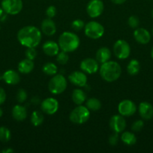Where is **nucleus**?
<instances>
[{
	"instance_id": "30",
	"label": "nucleus",
	"mask_w": 153,
	"mask_h": 153,
	"mask_svg": "<svg viewBox=\"0 0 153 153\" xmlns=\"http://www.w3.org/2000/svg\"><path fill=\"white\" fill-rule=\"evenodd\" d=\"M69 60L68 55V52H64V51H62L59 52L56 55V61L58 64H62V65H64L68 63Z\"/></svg>"
},
{
	"instance_id": "25",
	"label": "nucleus",
	"mask_w": 153,
	"mask_h": 153,
	"mask_svg": "<svg viewBox=\"0 0 153 153\" xmlns=\"http://www.w3.org/2000/svg\"><path fill=\"white\" fill-rule=\"evenodd\" d=\"M121 140L126 145L131 146V145L136 143V137L134 133L130 132V131H124L122 134Z\"/></svg>"
},
{
	"instance_id": "14",
	"label": "nucleus",
	"mask_w": 153,
	"mask_h": 153,
	"mask_svg": "<svg viewBox=\"0 0 153 153\" xmlns=\"http://www.w3.org/2000/svg\"><path fill=\"white\" fill-rule=\"evenodd\" d=\"M68 79L70 83L80 88L86 86L87 83V76L84 72H73L68 76Z\"/></svg>"
},
{
	"instance_id": "20",
	"label": "nucleus",
	"mask_w": 153,
	"mask_h": 153,
	"mask_svg": "<svg viewBox=\"0 0 153 153\" xmlns=\"http://www.w3.org/2000/svg\"><path fill=\"white\" fill-rule=\"evenodd\" d=\"M12 117L16 121H22L27 117V110L25 106L16 105L12 109Z\"/></svg>"
},
{
	"instance_id": "42",
	"label": "nucleus",
	"mask_w": 153,
	"mask_h": 153,
	"mask_svg": "<svg viewBox=\"0 0 153 153\" xmlns=\"http://www.w3.org/2000/svg\"><path fill=\"white\" fill-rule=\"evenodd\" d=\"M3 115V111L2 109L1 108V107H0V117H2V116Z\"/></svg>"
},
{
	"instance_id": "7",
	"label": "nucleus",
	"mask_w": 153,
	"mask_h": 153,
	"mask_svg": "<svg viewBox=\"0 0 153 153\" xmlns=\"http://www.w3.org/2000/svg\"><path fill=\"white\" fill-rule=\"evenodd\" d=\"M113 53L118 59H126L130 54V45L125 40H118L114 43Z\"/></svg>"
},
{
	"instance_id": "29",
	"label": "nucleus",
	"mask_w": 153,
	"mask_h": 153,
	"mask_svg": "<svg viewBox=\"0 0 153 153\" xmlns=\"http://www.w3.org/2000/svg\"><path fill=\"white\" fill-rule=\"evenodd\" d=\"M11 137V133L8 128L5 126L0 127V141L7 143Z\"/></svg>"
},
{
	"instance_id": "37",
	"label": "nucleus",
	"mask_w": 153,
	"mask_h": 153,
	"mask_svg": "<svg viewBox=\"0 0 153 153\" xmlns=\"http://www.w3.org/2000/svg\"><path fill=\"white\" fill-rule=\"evenodd\" d=\"M118 140V133L114 132L109 137V143L111 146H115L117 144Z\"/></svg>"
},
{
	"instance_id": "9",
	"label": "nucleus",
	"mask_w": 153,
	"mask_h": 153,
	"mask_svg": "<svg viewBox=\"0 0 153 153\" xmlns=\"http://www.w3.org/2000/svg\"><path fill=\"white\" fill-rule=\"evenodd\" d=\"M104 3L101 0H91L86 6V12L92 18L98 17L104 11Z\"/></svg>"
},
{
	"instance_id": "12",
	"label": "nucleus",
	"mask_w": 153,
	"mask_h": 153,
	"mask_svg": "<svg viewBox=\"0 0 153 153\" xmlns=\"http://www.w3.org/2000/svg\"><path fill=\"white\" fill-rule=\"evenodd\" d=\"M40 108L44 113L52 115L57 112L58 109V102L52 97H49L41 102Z\"/></svg>"
},
{
	"instance_id": "40",
	"label": "nucleus",
	"mask_w": 153,
	"mask_h": 153,
	"mask_svg": "<svg viewBox=\"0 0 153 153\" xmlns=\"http://www.w3.org/2000/svg\"><path fill=\"white\" fill-rule=\"evenodd\" d=\"M3 153H11V152H14V149H12L11 148H8V149H4V150L2 151Z\"/></svg>"
},
{
	"instance_id": "5",
	"label": "nucleus",
	"mask_w": 153,
	"mask_h": 153,
	"mask_svg": "<svg viewBox=\"0 0 153 153\" xmlns=\"http://www.w3.org/2000/svg\"><path fill=\"white\" fill-rule=\"evenodd\" d=\"M67 80L62 74H56L50 80L48 89L51 94L54 95L61 94L67 88Z\"/></svg>"
},
{
	"instance_id": "22",
	"label": "nucleus",
	"mask_w": 153,
	"mask_h": 153,
	"mask_svg": "<svg viewBox=\"0 0 153 153\" xmlns=\"http://www.w3.org/2000/svg\"><path fill=\"white\" fill-rule=\"evenodd\" d=\"M34 67V64L33 61L26 58V59L22 60L18 64V70L20 73L22 74H28L30 73L33 70Z\"/></svg>"
},
{
	"instance_id": "39",
	"label": "nucleus",
	"mask_w": 153,
	"mask_h": 153,
	"mask_svg": "<svg viewBox=\"0 0 153 153\" xmlns=\"http://www.w3.org/2000/svg\"><path fill=\"white\" fill-rule=\"evenodd\" d=\"M126 0H111L112 2H113L116 4H122Z\"/></svg>"
},
{
	"instance_id": "13",
	"label": "nucleus",
	"mask_w": 153,
	"mask_h": 153,
	"mask_svg": "<svg viewBox=\"0 0 153 153\" xmlns=\"http://www.w3.org/2000/svg\"><path fill=\"white\" fill-rule=\"evenodd\" d=\"M80 67L81 70L85 73L93 74L99 70V64L97 60H94V58H87L81 61Z\"/></svg>"
},
{
	"instance_id": "11",
	"label": "nucleus",
	"mask_w": 153,
	"mask_h": 153,
	"mask_svg": "<svg viewBox=\"0 0 153 153\" xmlns=\"http://www.w3.org/2000/svg\"><path fill=\"white\" fill-rule=\"evenodd\" d=\"M109 125L113 132L121 133L126 128V121L121 114H116L111 117Z\"/></svg>"
},
{
	"instance_id": "3",
	"label": "nucleus",
	"mask_w": 153,
	"mask_h": 153,
	"mask_svg": "<svg viewBox=\"0 0 153 153\" xmlns=\"http://www.w3.org/2000/svg\"><path fill=\"white\" fill-rule=\"evenodd\" d=\"M80 38L76 34L70 31H64L58 37V46L62 51L72 52L80 46Z\"/></svg>"
},
{
	"instance_id": "31",
	"label": "nucleus",
	"mask_w": 153,
	"mask_h": 153,
	"mask_svg": "<svg viewBox=\"0 0 153 153\" xmlns=\"http://www.w3.org/2000/svg\"><path fill=\"white\" fill-rule=\"evenodd\" d=\"M84 27H85V24H84L83 20H82V19H76L75 20H74L71 23V28L74 31H80L82 28H84Z\"/></svg>"
},
{
	"instance_id": "18",
	"label": "nucleus",
	"mask_w": 153,
	"mask_h": 153,
	"mask_svg": "<svg viewBox=\"0 0 153 153\" xmlns=\"http://www.w3.org/2000/svg\"><path fill=\"white\" fill-rule=\"evenodd\" d=\"M59 49L58 43L52 40L45 42L42 46V49L44 54L48 56H56L57 54L59 52Z\"/></svg>"
},
{
	"instance_id": "6",
	"label": "nucleus",
	"mask_w": 153,
	"mask_h": 153,
	"mask_svg": "<svg viewBox=\"0 0 153 153\" xmlns=\"http://www.w3.org/2000/svg\"><path fill=\"white\" fill-rule=\"evenodd\" d=\"M84 32L88 38L99 39L104 34V28L103 25L96 21H90L84 27Z\"/></svg>"
},
{
	"instance_id": "23",
	"label": "nucleus",
	"mask_w": 153,
	"mask_h": 153,
	"mask_svg": "<svg viewBox=\"0 0 153 153\" xmlns=\"http://www.w3.org/2000/svg\"><path fill=\"white\" fill-rule=\"evenodd\" d=\"M71 98L75 104L80 105H82L86 101V95L85 92L82 90L77 88V89H74L73 91Z\"/></svg>"
},
{
	"instance_id": "1",
	"label": "nucleus",
	"mask_w": 153,
	"mask_h": 153,
	"mask_svg": "<svg viewBox=\"0 0 153 153\" xmlns=\"http://www.w3.org/2000/svg\"><path fill=\"white\" fill-rule=\"evenodd\" d=\"M41 32L38 28L33 25L22 27L17 33V40L22 46L36 48L41 40Z\"/></svg>"
},
{
	"instance_id": "27",
	"label": "nucleus",
	"mask_w": 153,
	"mask_h": 153,
	"mask_svg": "<svg viewBox=\"0 0 153 153\" xmlns=\"http://www.w3.org/2000/svg\"><path fill=\"white\" fill-rule=\"evenodd\" d=\"M31 123L34 126H39L41 125L44 122V115L39 111H34L32 112L31 115Z\"/></svg>"
},
{
	"instance_id": "41",
	"label": "nucleus",
	"mask_w": 153,
	"mask_h": 153,
	"mask_svg": "<svg viewBox=\"0 0 153 153\" xmlns=\"http://www.w3.org/2000/svg\"><path fill=\"white\" fill-rule=\"evenodd\" d=\"M3 13H4V10H3V9H2V6H0V17H1V16H2Z\"/></svg>"
},
{
	"instance_id": "35",
	"label": "nucleus",
	"mask_w": 153,
	"mask_h": 153,
	"mask_svg": "<svg viewBox=\"0 0 153 153\" xmlns=\"http://www.w3.org/2000/svg\"><path fill=\"white\" fill-rule=\"evenodd\" d=\"M144 126L143 121L141 120H138L133 123L131 126V129L134 131H140Z\"/></svg>"
},
{
	"instance_id": "4",
	"label": "nucleus",
	"mask_w": 153,
	"mask_h": 153,
	"mask_svg": "<svg viewBox=\"0 0 153 153\" xmlns=\"http://www.w3.org/2000/svg\"><path fill=\"white\" fill-rule=\"evenodd\" d=\"M89 117L90 111L88 108L86 106L80 105L72 110L70 114L69 119H70V122H72L73 123L81 125V124L86 123L89 119Z\"/></svg>"
},
{
	"instance_id": "46",
	"label": "nucleus",
	"mask_w": 153,
	"mask_h": 153,
	"mask_svg": "<svg viewBox=\"0 0 153 153\" xmlns=\"http://www.w3.org/2000/svg\"><path fill=\"white\" fill-rule=\"evenodd\" d=\"M0 29H1V26H0Z\"/></svg>"
},
{
	"instance_id": "21",
	"label": "nucleus",
	"mask_w": 153,
	"mask_h": 153,
	"mask_svg": "<svg viewBox=\"0 0 153 153\" xmlns=\"http://www.w3.org/2000/svg\"><path fill=\"white\" fill-rule=\"evenodd\" d=\"M111 51L106 47H101L98 49L96 52V60L100 64L110 61L111 58Z\"/></svg>"
},
{
	"instance_id": "33",
	"label": "nucleus",
	"mask_w": 153,
	"mask_h": 153,
	"mask_svg": "<svg viewBox=\"0 0 153 153\" xmlns=\"http://www.w3.org/2000/svg\"><path fill=\"white\" fill-rule=\"evenodd\" d=\"M128 24L132 28H137L140 25V19L136 16H130L128 19Z\"/></svg>"
},
{
	"instance_id": "2",
	"label": "nucleus",
	"mask_w": 153,
	"mask_h": 153,
	"mask_svg": "<svg viewBox=\"0 0 153 153\" xmlns=\"http://www.w3.org/2000/svg\"><path fill=\"white\" fill-rule=\"evenodd\" d=\"M100 77L107 82L116 81L120 77L122 73L121 66L113 61H108L101 64L100 69Z\"/></svg>"
},
{
	"instance_id": "24",
	"label": "nucleus",
	"mask_w": 153,
	"mask_h": 153,
	"mask_svg": "<svg viewBox=\"0 0 153 153\" xmlns=\"http://www.w3.org/2000/svg\"><path fill=\"white\" fill-rule=\"evenodd\" d=\"M140 70V62L136 59H132L130 61L127 66V72L130 76H136L138 74Z\"/></svg>"
},
{
	"instance_id": "32",
	"label": "nucleus",
	"mask_w": 153,
	"mask_h": 153,
	"mask_svg": "<svg viewBox=\"0 0 153 153\" xmlns=\"http://www.w3.org/2000/svg\"><path fill=\"white\" fill-rule=\"evenodd\" d=\"M27 97H28V96H27V93L25 90L20 89L19 91H17V93H16V98L18 102L20 103L24 102L26 101Z\"/></svg>"
},
{
	"instance_id": "15",
	"label": "nucleus",
	"mask_w": 153,
	"mask_h": 153,
	"mask_svg": "<svg viewBox=\"0 0 153 153\" xmlns=\"http://www.w3.org/2000/svg\"><path fill=\"white\" fill-rule=\"evenodd\" d=\"M134 37L137 43L147 44L151 40V34L146 28H136L134 32Z\"/></svg>"
},
{
	"instance_id": "36",
	"label": "nucleus",
	"mask_w": 153,
	"mask_h": 153,
	"mask_svg": "<svg viewBox=\"0 0 153 153\" xmlns=\"http://www.w3.org/2000/svg\"><path fill=\"white\" fill-rule=\"evenodd\" d=\"M56 8L55 6L50 5L46 8V15L47 16L48 18H53L54 16L56 15Z\"/></svg>"
},
{
	"instance_id": "34",
	"label": "nucleus",
	"mask_w": 153,
	"mask_h": 153,
	"mask_svg": "<svg viewBox=\"0 0 153 153\" xmlns=\"http://www.w3.org/2000/svg\"><path fill=\"white\" fill-rule=\"evenodd\" d=\"M26 57L28 59L33 60L35 59V58L37 57V51H36L35 48L34 47H28L27 49L26 50Z\"/></svg>"
},
{
	"instance_id": "44",
	"label": "nucleus",
	"mask_w": 153,
	"mask_h": 153,
	"mask_svg": "<svg viewBox=\"0 0 153 153\" xmlns=\"http://www.w3.org/2000/svg\"><path fill=\"white\" fill-rule=\"evenodd\" d=\"M152 17H153V9H152Z\"/></svg>"
},
{
	"instance_id": "8",
	"label": "nucleus",
	"mask_w": 153,
	"mask_h": 153,
	"mask_svg": "<svg viewBox=\"0 0 153 153\" xmlns=\"http://www.w3.org/2000/svg\"><path fill=\"white\" fill-rule=\"evenodd\" d=\"M1 6L6 13L16 15L22 10L23 3L22 0H2Z\"/></svg>"
},
{
	"instance_id": "43",
	"label": "nucleus",
	"mask_w": 153,
	"mask_h": 153,
	"mask_svg": "<svg viewBox=\"0 0 153 153\" xmlns=\"http://www.w3.org/2000/svg\"><path fill=\"white\" fill-rule=\"evenodd\" d=\"M151 57H152V58L153 59V47L152 48V49H151Z\"/></svg>"
},
{
	"instance_id": "19",
	"label": "nucleus",
	"mask_w": 153,
	"mask_h": 153,
	"mask_svg": "<svg viewBox=\"0 0 153 153\" xmlns=\"http://www.w3.org/2000/svg\"><path fill=\"white\" fill-rule=\"evenodd\" d=\"M2 79L5 82L6 84L10 85H17L20 81L18 73L12 70H8L4 72L2 75Z\"/></svg>"
},
{
	"instance_id": "16",
	"label": "nucleus",
	"mask_w": 153,
	"mask_h": 153,
	"mask_svg": "<svg viewBox=\"0 0 153 153\" xmlns=\"http://www.w3.org/2000/svg\"><path fill=\"white\" fill-rule=\"evenodd\" d=\"M139 114L143 120H151L153 117V106L148 102H142L138 108Z\"/></svg>"
},
{
	"instance_id": "17",
	"label": "nucleus",
	"mask_w": 153,
	"mask_h": 153,
	"mask_svg": "<svg viewBox=\"0 0 153 153\" xmlns=\"http://www.w3.org/2000/svg\"><path fill=\"white\" fill-rule=\"evenodd\" d=\"M40 28L42 32L47 36H52L56 32V26L55 22L50 18L44 19L43 22H41Z\"/></svg>"
},
{
	"instance_id": "26",
	"label": "nucleus",
	"mask_w": 153,
	"mask_h": 153,
	"mask_svg": "<svg viewBox=\"0 0 153 153\" xmlns=\"http://www.w3.org/2000/svg\"><path fill=\"white\" fill-rule=\"evenodd\" d=\"M86 106L88 108L89 111H97L100 110V108H101V102L97 98L92 97V98H89L88 100H87Z\"/></svg>"
},
{
	"instance_id": "38",
	"label": "nucleus",
	"mask_w": 153,
	"mask_h": 153,
	"mask_svg": "<svg viewBox=\"0 0 153 153\" xmlns=\"http://www.w3.org/2000/svg\"><path fill=\"white\" fill-rule=\"evenodd\" d=\"M6 100V93L3 88H0V105L3 104Z\"/></svg>"
},
{
	"instance_id": "28",
	"label": "nucleus",
	"mask_w": 153,
	"mask_h": 153,
	"mask_svg": "<svg viewBox=\"0 0 153 153\" xmlns=\"http://www.w3.org/2000/svg\"><path fill=\"white\" fill-rule=\"evenodd\" d=\"M44 73H45L46 75L48 76H54V75L57 74V72H58V67L55 64L52 62H48L46 63L43 66V68H42Z\"/></svg>"
},
{
	"instance_id": "45",
	"label": "nucleus",
	"mask_w": 153,
	"mask_h": 153,
	"mask_svg": "<svg viewBox=\"0 0 153 153\" xmlns=\"http://www.w3.org/2000/svg\"><path fill=\"white\" fill-rule=\"evenodd\" d=\"M152 34H153V28H152Z\"/></svg>"
},
{
	"instance_id": "10",
	"label": "nucleus",
	"mask_w": 153,
	"mask_h": 153,
	"mask_svg": "<svg viewBox=\"0 0 153 153\" xmlns=\"http://www.w3.org/2000/svg\"><path fill=\"white\" fill-rule=\"evenodd\" d=\"M118 111L119 114L123 117H130L135 114L136 106L134 102L129 100H124L120 102L118 105Z\"/></svg>"
}]
</instances>
